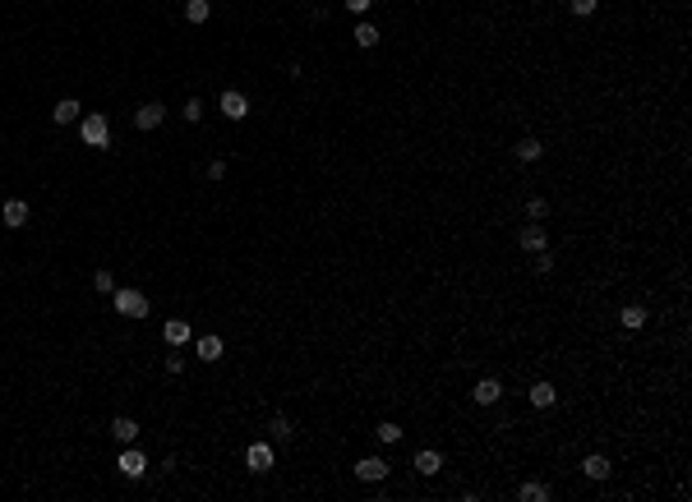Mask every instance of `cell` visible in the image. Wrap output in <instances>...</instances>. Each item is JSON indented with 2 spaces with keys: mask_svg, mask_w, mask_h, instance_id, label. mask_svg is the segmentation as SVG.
<instances>
[{
  "mask_svg": "<svg viewBox=\"0 0 692 502\" xmlns=\"http://www.w3.org/2000/svg\"><path fill=\"white\" fill-rule=\"evenodd\" d=\"M0 221H5L9 231H19V226H28V203H24V199H9L5 208H0Z\"/></svg>",
  "mask_w": 692,
  "mask_h": 502,
  "instance_id": "10",
  "label": "cell"
},
{
  "mask_svg": "<svg viewBox=\"0 0 692 502\" xmlns=\"http://www.w3.org/2000/svg\"><path fill=\"white\" fill-rule=\"evenodd\" d=\"M222 115H227V120H245L249 115L245 93H222Z\"/></svg>",
  "mask_w": 692,
  "mask_h": 502,
  "instance_id": "12",
  "label": "cell"
},
{
  "mask_svg": "<svg viewBox=\"0 0 692 502\" xmlns=\"http://www.w3.org/2000/svg\"><path fill=\"white\" fill-rule=\"evenodd\" d=\"M374 438H378V442H402V429H397V424H378Z\"/></svg>",
  "mask_w": 692,
  "mask_h": 502,
  "instance_id": "25",
  "label": "cell"
},
{
  "mask_svg": "<svg viewBox=\"0 0 692 502\" xmlns=\"http://www.w3.org/2000/svg\"><path fill=\"white\" fill-rule=\"evenodd\" d=\"M93 286L102 291V295H111V291H115V277H111V272H97V277H93Z\"/></svg>",
  "mask_w": 692,
  "mask_h": 502,
  "instance_id": "28",
  "label": "cell"
},
{
  "mask_svg": "<svg viewBox=\"0 0 692 502\" xmlns=\"http://www.w3.org/2000/svg\"><path fill=\"white\" fill-rule=\"evenodd\" d=\"M111 304H115V313H120V318H148V295L134 291V286L111 291Z\"/></svg>",
  "mask_w": 692,
  "mask_h": 502,
  "instance_id": "1",
  "label": "cell"
},
{
  "mask_svg": "<svg viewBox=\"0 0 692 502\" xmlns=\"http://www.w3.org/2000/svg\"><path fill=\"white\" fill-rule=\"evenodd\" d=\"M208 14H212L208 0H185V19H190V23H208Z\"/></svg>",
  "mask_w": 692,
  "mask_h": 502,
  "instance_id": "21",
  "label": "cell"
},
{
  "mask_svg": "<svg viewBox=\"0 0 692 502\" xmlns=\"http://www.w3.org/2000/svg\"><path fill=\"white\" fill-rule=\"evenodd\" d=\"M162 369H167V373H185V360H180V355H167V364H162Z\"/></svg>",
  "mask_w": 692,
  "mask_h": 502,
  "instance_id": "31",
  "label": "cell"
},
{
  "mask_svg": "<svg viewBox=\"0 0 692 502\" xmlns=\"http://www.w3.org/2000/svg\"><path fill=\"white\" fill-rule=\"evenodd\" d=\"M415 470H420V475H438V470H443V451H434V447L415 451Z\"/></svg>",
  "mask_w": 692,
  "mask_h": 502,
  "instance_id": "17",
  "label": "cell"
},
{
  "mask_svg": "<svg viewBox=\"0 0 692 502\" xmlns=\"http://www.w3.org/2000/svg\"><path fill=\"white\" fill-rule=\"evenodd\" d=\"M79 134H83V143H88V147H111V125H106V115H102V111L83 115V120H79Z\"/></svg>",
  "mask_w": 692,
  "mask_h": 502,
  "instance_id": "2",
  "label": "cell"
},
{
  "mask_svg": "<svg viewBox=\"0 0 692 502\" xmlns=\"http://www.w3.org/2000/svg\"><path fill=\"white\" fill-rule=\"evenodd\" d=\"M526 216H531V221H544V216H549V203H544V199H526Z\"/></svg>",
  "mask_w": 692,
  "mask_h": 502,
  "instance_id": "24",
  "label": "cell"
},
{
  "mask_svg": "<svg viewBox=\"0 0 692 502\" xmlns=\"http://www.w3.org/2000/svg\"><path fill=\"white\" fill-rule=\"evenodd\" d=\"M342 5L351 9V14H369V5H374V0H342Z\"/></svg>",
  "mask_w": 692,
  "mask_h": 502,
  "instance_id": "30",
  "label": "cell"
},
{
  "mask_svg": "<svg viewBox=\"0 0 692 502\" xmlns=\"http://www.w3.org/2000/svg\"><path fill=\"white\" fill-rule=\"evenodd\" d=\"M185 120H203V102H199V97H190V102H185Z\"/></svg>",
  "mask_w": 692,
  "mask_h": 502,
  "instance_id": "27",
  "label": "cell"
},
{
  "mask_svg": "<svg viewBox=\"0 0 692 502\" xmlns=\"http://www.w3.org/2000/svg\"><path fill=\"white\" fill-rule=\"evenodd\" d=\"M582 475H587L591 484H600V479H609V456H596V451H591V456L582 461Z\"/></svg>",
  "mask_w": 692,
  "mask_h": 502,
  "instance_id": "15",
  "label": "cell"
},
{
  "mask_svg": "<svg viewBox=\"0 0 692 502\" xmlns=\"http://www.w3.org/2000/svg\"><path fill=\"white\" fill-rule=\"evenodd\" d=\"M79 115H83V106L74 102V97H61V102L51 106V120H56V125H74Z\"/></svg>",
  "mask_w": 692,
  "mask_h": 502,
  "instance_id": "13",
  "label": "cell"
},
{
  "mask_svg": "<svg viewBox=\"0 0 692 502\" xmlns=\"http://www.w3.org/2000/svg\"><path fill=\"white\" fill-rule=\"evenodd\" d=\"M499 397H503V382H499V378H480V382L471 387V401H475V406H494Z\"/></svg>",
  "mask_w": 692,
  "mask_h": 502,
  "instance_id": "8",
  "label": "cell"
},
{
  "mask_svg": "<svg viewBox=\"0 0 692 502\" xmlns=\"http://www.w3.org/2000/svg\"><path fill=\"white\" fill-rule=\"evenodd\" d=\"M356 479H365V484H383V479H388V461H383V456L356 461Z\"/></svg>",
  "mask_w": 692,
  "mask_h": 502,
  "instance_id": "5",
  "label": "cell"
},
{
  "mask_svg": "<svg viewBox=\"0 0 692 502\" xmlns=\"http://www.w3.org/2000/svg\"><path fill=\"white\" fill-rule=\"evenodd\" d=\"M111 438L115 442H134V438H139V424H134L130 415H115L111 419Z\"/></svg>",
  "mask_w": 692,
  "mask_h": 502,
  "instance_id": "19",
  "label": "cell"
},
{
  "mask_svg": "<svg viewBox=\"0 0 692 502\" xmlns=\"http://www.w3.org/2000/svg\"><path fill=\"white\" fill-rule=\"evenodd\" d=\"M596 9H600V0H572V14L577 19H591Z\"/></svg>",
  "mask_w": 692,
  "mask_h": 502,
  "instance_id": "26",
  "label": "cell"
},
{
  "mask_svg": "<svg viewBox=\"0 0 692 502\" xmlns=\"http://www.w3.org/2000/svg\"><path fill=\"white\" fill-rule=\"evenodd\" d=\"M531 406H535V410H554V406H559V392H554L549 378H540V382L531 387Z\"/></svg>",
  "mask_w": 692,
  "mask_h": 502,
  "instance_id": "9",
  "label": "cell"
},
{
  "mask_svg": "<svg viewBox=\"0 0 692 502\" xmlns=\"http://www.w3.org/2000/svg\"><path fill=\"white\" fill-rule=\"evenodd\" d=\"M619 323H623V332H641V328H646V309H641V304H623Z\"/></svg>",
  "mask_w": 692,
  "mask_h": 502,
  "instance_id": "14",
  "label": "cell"
},
{
  "mask_svg": "<svg viewBox=\"0 0 692 502\" xmlns=\"http://www.w3.org/2000/svg\"><path fill=\"white\" fill-rule=\"evenodd\" d=\"M272 461H277V456H272V442H249V447H245V466L254 470V475H268Z\"/></svg>",
  "mask_w": 692,
  "mask_h": 502,
  "instance_id": "4",
  "label": "cell"
},
{
  "mask_svg": "<svg viewBox=\"0 0 692 502\" xmlns=\"http://www.w3.org/2000/svg\"><path fill=\"white\" fill-rule=\"evenodd\" d=\"M194 350H199V360H203V364L222 360V337H217V332H208V337H199V341H194Z\"/></svg>",
  "mask_w": 692,
  "mask_h": 502,
  "instance_id": "16",
  "label": "cell"
},
{
  "mask_svg": "<svg viewBox=\"0 0 692 502\" xmlns=\"http://www.w3.org/2000/svg\"><path fill=\"white\" fill-rule=\"evenodd\" d=\"M512 152H517V162H540V157H544V143L540 139H517Z\"/></svg>",
  "mask_w": 692,
  "mask_h": 502,
  "instance_id": "20",
  "label": "cell"
},
{
  "mask_svg": "<svg viewBox=\"0 0 692 502\" xmlns=\"http://www.w3.org/2000/svg\"><path fill=\"white\" fill-rule=\"evenodd\" d=\"M356 46H365V51H369V46H378V28L369 23V19H365V23L356 28Z\"/></svg>",
  "mask_w": 692,
  "mask_h": 502,
  "instance_id": "22",
  "label": "cell"
},
{
  "mask_svg": "<svg viewBox=\"0 0 692 502\" xmlns=\"http://www.w3.org/2000/svg\"><path fill=\"white\" fill-rule=\"evenodd\" d=\"M268 438H272V442H286V438H291V419H286V415H272Z\"/></svg>",
  "mask_w": 692,
  "mask_h": 502,
  "instance_id": "23",
  "label": "cell"
},
{
  "mask_svg": "<svg viewBox=\"0 0 692 502\" xmlns=\"http://www.w3.org/2000/svg\"><path fill=\"white\" fill-rule=\"evenodd\" d=\"M120 475H130V479L148 475V456H143L139 447H125V451H120Z\"/></svg>",
  "mask_w": 692,
  "mask_h": 502,
  "instance_id": "7",
  "label": "cell"
},
{
  "mask_svg": "<svg viewBox=\"0 0 692 502\" xmlns=\"http://www.w3.org/2000/svg\"><path fill=\"white\" fill-rule=\"evenodd\" d=\"M517 249H526V253H540V249H549V231H544L540 221L522 226V231H517Z\"/></svg>",
  "mask_w": 692,
  "mask_h": 502,
  "instance_id": "3",
  "label": "cell"
},
{
  "mask_svg": "<svg viewBox=\"0 0 692 502\" xmlns=\"http://www.w3.org/2000/svg\"><path fill=\"white\" fill-rule=\"evenodd\" d=\"M162 120H167V106H162V102H143L139 111H134V125H139L143 134H148V130H157Z\"/></svg>",
  "mask_w": 692,
  "mask_h": 502,
  "instance_id": "6",
  "label": "cell"
},
{
  "mask_svg": "<svg viewBox=\"0 0 692 502\" xmlns=\"http://www.w3.org/2000/svg\"><path fill=\"white\" fill-rule=\"evenodd\" d=\"M517 498L522 502H549V484H540V479H526V484H517Z\"/></svg>",
  "mask_w": 692,
  "mask_h": 502,
  "instance_id": "18",
  "label": "cell"
},
{
  "mask_svg": "<svg viewBox=\"0 0 692 502\" xmlns=\"http://www.w3.org/2000/svg\"><path fill=\"white\" fill-rule=\"evenodd\" d=\"M535 272H554V253H549V249L535 253Z\"/></svg>",
  "mask_w": 692,
  "mask_h": 502,
  "instance_id": "29",
  "label": "cell"
},
{
  "mask_svg": "<svg viewBox=\"0 0 692 502\" xmlns=\"http://www.w3.org/2000/svg\"><path fill=\"white\" fill-rule=\"evenodd\" d=\"M190 337H194V328H190V323H185V318H171L167 328H162V341H167L171 350H175V346H185V341H190Z\"/></svg>",
  "mask_w": 692,
  "mask_h": 502,
  "instance_id": "11",
  "label": "cell"
}]
</instances>
